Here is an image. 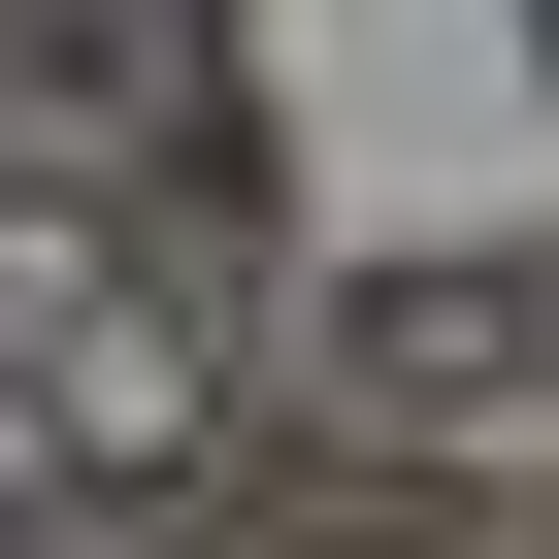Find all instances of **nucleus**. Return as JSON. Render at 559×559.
I'll use <instances>...</instances> for the list:
<instances>
[{
    "mask_svg": "<svg viewBox=\"0 0 559 559\" xmlns=\"http://www.w3.org/2000/svg\"><path fill=\"white\" fill-rule=\"evenodd\" d=\"M263 330L198 297V198H0V461H67V493H165L230 461Z\"/></svg>",
    "mask_w": 559,
    "mask_h": 559,
    "instance_id": "obj_1",
    "label": "nucleus"
},
{
    "mask_svg": "<svg viewBox=\"0 0 559 559\" xmlns=\"http://www.w3.org/2000/svg\"><path fill=\"white\" fill-rule=\"evenodd\" d=\"M395 395H493V428H559V297H395Z\"/></svg>",
    "mask_w": 559,
    "mask_h": 559,
    "instance_id": "obj_2",
    "label": "nucleus"
}]
</instances>
